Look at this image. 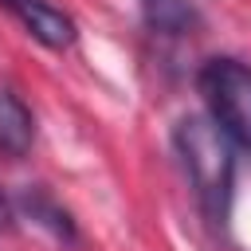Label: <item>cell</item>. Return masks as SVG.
Here are the masks:
<instances>
[{
	"mask_svg": "<svg viewBox=\"0 0 251 251\" xmlns=\"http://www.w3.org/2000/svg\"><path fill=\"white\" fill-rule=\"evenodd\" d=\"M35 141V118L24 106L20 94H12L8 86H0V153L4 157H27Z\"/></svg>",
	"mask_w": 251,
	"mask_h": 251,
	"instance_id": "5",
	"label": "cell"
},
{
	"mask_svg": "<svg viewBox=\"0 0 251 251\" xmlns=\"http://www.w3.org/2000/svg\"><path fill=\"white\" fill-rule=\"evenodd\" d=\"M196 86L208 118L231 137V145L251 149V67L231 55H216L196 71Z\"/></svg>",
	"mask_w": 251,
	"mask_h": 251,
	"instance_id": "2",
	"label": "cell"
},
{
	"mask_svg": "<svg viewBox=\"0 0 251 251\" xmlns=\"http://www.w3.org/2000/svg\"><path fill=\"white\" fill-rule=\"evenodd\" d=\"M12 224H16V212H12V200H8V192L0 188V231H12Z\"/></svg>",
	"mask_w": 251,
	"mask_h": 251,
	"instance_id": "7",
	"label": "cell"
},
{
	"mask_svg": "<svg viewBox=\"0 0 251 251\" xmlns=\"http://www.w3.org/2000/svg\"><path fill=\"white\" fill-rule=\"evenodd\" d=\"M141 16H145L149 31L169 35V39L192 35L200 27V12L192 0H141Z\"/></svg>",
	"mask_w": 251,
	"mask_h": 251,
	"instance_id": "6",
	"label": "cell"
},
{
	"mask_svg": "<svg viewBox=\"0 0 251 251\" xmlns=\"http://www.w3.org/2000/svg\"><path fill=\"white\" fill-rule=\"evenodd\" d=\"M0 4L24 24V31H27L35 43H43V47H51V51L75 47L78 27H75V20H71L63 8H55V4H47V0H0Z\"/></svg>",
	"mask_w": 251,
	"mask_h": 251,
	"instance_id": "3",
	"label": "cell"
},
{
	"mask_svg": "<svg viewBox=\"0 0 251 251\" xmlns=\"http://www.w3.org/2000/svg\"><path fill=\"white\" fill-rule=\"evenodd\" d=\"M173 145L180 157V169L188 176V188L200 204V216L212 231H224L231 220V196H235V145L231 137L204 114H188L173 129Z\"/></svg>",
	"mask_w": 251,
	"mask_h": 251,
	"instance_id": "1",
	"label": "cell"
},
{
	"mask_svg": "<svg viewBox=\"0 0 251 251\" xmlns=\"http://www.w3.org/2000/svg\"><path fill=\"white\" fill-rule=\"evenodd\" d=\"M20 208L27 212V220H35L43 231H51L63 247H75V243H78V224H75V216H71L43 184H27V188L20 192Z\"/></svg>",
	"mask_w": 251,
	"mask_h": 251,
	"instance_id": "4",
	"label": "cell"
}]
</instances>
